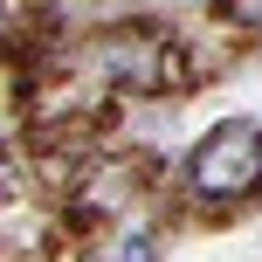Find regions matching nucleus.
Segmentation results:
<instances>
[{"label": "nucleus", "instance_id": "f257e3e1", "mask_svg": "<svg viewBox=\"0 0 262 262\" xmlns=\"http://www.w3.org/2000/svg\"><path fill=\"white\" fill-rule=\"evenodd\" d=\"M255 172H262V131L255 124H221L186 159V180H193L200 193H242Z\"/></svg>", "mask_w": 262, "mask_h": 262}, {"label": "nucleus", "instance_id": "f03ea898", "mask_svg": "<svg viewBox=\"0 0 262 262\" xmlns=\"http://www.w3.org/2000/svg\"><path fill=\"white\" fill-rule=\"evenodd\" d=\"M118 262H152V242H145V235H131L124 249H118Z\"/></svg>", "mask_w": 262, "mask_h": 262}]
</instances>
